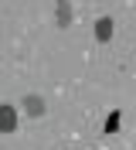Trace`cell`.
I'll return each instance as SVG.
<instances>
[{
	"instance_id": "cell-1",
	"label": "cell",
	"mask_w": 136,
	"mask_h": 150,
	"mask_svg": "<svg viewBox=\"0 0 136 150\" xmlns=\"http://www.w3.org/2000/svg\"><path fill=\"white\" fill-rule=\"evenodd\" d=\"M17 123H20L17 106L14 103H0V133H17Z\"/></svg>"
},
{
	"instance_id": "cell-2",
	"label": "cell",
	"mask_w": 136,
	"mask_h": 150,
	"mask_svg": "<svg viewBox=\"0 0 136 150\" xmlns=\"http://www.w3.org/2000/svg\"><path fill=\"white\" fill-rule=\"evenodd\" d=\"M20 109H24L31 120H37V116H44V109H48V106H44V99H41L37 92H27L24 99H20Z\"/></svg>"
},
{
	"instance_id": "cell-3",
	"label": "cell",
	"mask_w": 136,
	"mask_h": 150,
	"mask_svg": "<svg viewBox=\"0 0 136 150\" xmlns=\"http://www.w3.org/2000/svg\"><path fill=\"white\" fill-rule=\"evenodd\" d=\"M72 17H75L72 4H68V0H58V4H54V24H58V28H68Z\"/></svg>"
},
{
	"instance_id": "cell-4",
	"label": "cell",
	"mask_w": 136,
	"mask_h": 150,
	"mask_svg": "<svg viewBox=\"0 0 136 150\" xmlns=\"http://www.w3.org/2000/svg\"><path fill=\"white\" fill-rule=\"evenodd\" d=\"M109 38H112V17H99V21H95V41L106 45Z\"/></svg>"
},
{
	"instance_id": "cell-5",
	"label": "cell",
	"mask_w": 136,
	"mask_h": 150,
	"mask_svg": "<svg viewBox=\"0 0 136 150\" xmlns=\"http://www.w3.org/2000/svg\"><path fill=\"white\" fill-rule=\"evenodd\" d=\"M119 120H123V109H112L109 120H106V133H116L119 130Z\"/></svg>"
}]
</instances>
